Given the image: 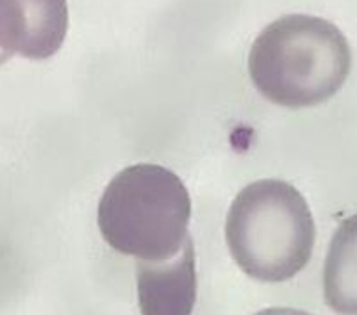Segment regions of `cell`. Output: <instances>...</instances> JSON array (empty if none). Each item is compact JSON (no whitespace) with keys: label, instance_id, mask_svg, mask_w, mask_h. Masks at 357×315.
<instances>
[{"label":"cell","instance_id":"1","mask_svg":"<svg viewBox=\"0 0 357 315\" xmlns=\"http://www.w3.org/2000/svg\"><path fill=\"white\" fill-rule=\"evenodd\" d=\"M352 50L333 22L313 15H285L252 43L248 73L263 98L289 108L319 106L347 82Z\"/></svg>","mask_w":357,"mask_h":315},{"label":"cell","instance_id":"6","mask_svg":"<svg viewBox=\"0 0 357 315\" xmlns=\"http://www.w3.org/2000/svg\"><path fill=\"white\" fill-rule=\"evenodd\" d=\"M322 289L337 315H357V215L342 221L331 237Z\"/></svg>","mask_w":357,"mask_h":315},{"label":"cell","instance_id":"3","mask_svg":"<svg viewBox=\"0 0 357 315\" xmlns=\"http://www.w3.org/2000/svg\"><path fill=\"white\" fill-rule=\"evenodd\" d=\"M226 243L245 274L259 282H285L313 254V214L304 195L289 182H252L229 206Z\"/></svg>","mask_w":357,"mask_h":315},{"label":"cell","instance_id":"7","mask_svg":"<svg viewBox=\"0 0 357 315\" xmlns=\"http://www.w3.org/2000/svg\"><path fill=\"white\" fill-rule=\"evenodd\" d=\"M256 315H311V314L302 310H294V308H267V310L257 312Z\"/></svg>","mask_w":357,"mask_h":315},{"label":"cell","instance_id":"2","mask_svg":"<svg viewBox=\"0 0 357 315\" xmlns=\"http://www.w3.org/2000/svg\"><path fill=\"white\" fill-rule=\"evenodd\" d=\"M191 197L176 173L137 163L117 173L98 203L96 223L113 251L139 262H165L189 235Z\"/></svg>","mask_w":357,"mask_h":315},{"label":"cell","instance_id":"4","mask_svg":"<svg viewBox=\"0 0 357 315\" xmlns=\"http://www.w3.org/2000/svg\"><path fill=\"white\" fill-rule=\"evenodd\" d=\"M69 30L67 0H0V48L41 61L58 52Z\"/></svg>","mask_w":357,"mask_h":315},{"label":"cell","instance_id":"8","mask_svg":"<svg viewBox=\"0 0 357 315\" xmlns=\"http://www.w3.org/2000/svg\"><path fill=\"white\" fill-rule=\"evenodd\" d=\"M11 56L8 52H4V50H2V48H0V65L2 64H6V61H8V59H10Z\"/></svg>","mask_w":357,"mask_h":315},{"label":"cell","instance_id":"5","mask_svg":"<svg viewBox=\"0 0 357 315\" xmlns=\"http://www.w3.org/2000/svg\"><path fill=\"white\" fill-rule=\"evenodd\" d=\"M197 262L189 237L176 256L165 262L137 263L141 315H191L197 305Z\"/></svg>","mask_w":357,"mask_h":315}]
</instances>
